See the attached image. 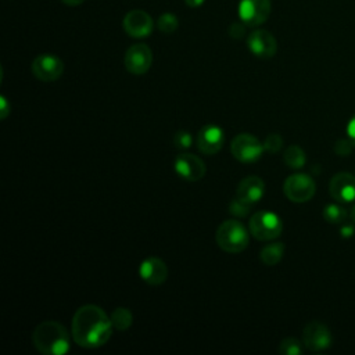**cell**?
I'll return each instance as SVG.
<instances>
[{"mask_svg": "<svg viewBox=\"0 0 355 355\" xmlns=\"http://www.w3.org/2000/svg\"><path fill=\"white\" fill-rule=\"evenodd\" d=\"M72 340L82 348H98L112 334V323L105 311L94 304L78 308L71 323Z\"/></svg>", "mask_w": 355, "mask_h": 355, "instance_id": "cell-1", "label": "cell"}, {"mask_svg": "<svg viewBox=\"0 0 355 355\" xmlns=\"http://www.w3.org/2000/svg\"><path fill=\"white\" fill-rule=\"evenodd\" d=\"M33 347L43 355H64L69 351V334L57 320L40 322L32 333Z\"/></svg>", "mask_w": 355, "mask_h": 355, "instance_id": "cell-2", "label": "cell"}, {"mask_svg": "<svg viewBox=\"0 0 355 355\" xmlns=\"http://www.w3.org/2000/svg\"><path fill=\"white\" fill-rule=\"evenodd\" d=\"M216 244L229 254H239L248 247L250 230L237 219L222 222L215 233Z\"/></svg>", "mask_w": 355, "mask_h": 355, "instance_id": "cell-3", "label": "cell"}, {"mask_svg": "<svg viewBox=\"0 0 355 355\" xmlns=\"http://www.w3.org/2000/svg\"><path fill=\"white\" fill-rule=\"evenodd\" d=\"M248 230L252 237L261 241L275 240L282 234L283 223L279 215L272 211H258L248 222Z\"/></svg>", "mask_w": 355, "mask_h": 355, "instance_id": "cell-4", "label": "cell"}, {"mask_svg": "<svg viewBox=\"0 0 355 355\" xmlns=\"http://www.w3.org/2000/svg\"><path fill=\"white\" fill-rule=\"evenodd\" d=\"M263 151V144L251 133H239L230 143L232 155L244 164L258 161Z\"/></svg>", "mask_w": 355, "mask_h": 355, "instance_id": "cell-5", "label": "cell"}, {"mask_svg": "<svg viewBox=\"0 0 355 355\" xmlns=\"http://www.w3.org/2000/svg\"><path fill=\"white\" fill-rule=\"evenodd\" d=\"M316 191L313 179L306 173L290 175L283 183L284 196L293 202H306Z\"/></svg>", "mask_w": 355, "mask_h": 355, "instance_id": "cell-6", "label": "cell"}, {"mask_svg": "<svg viewBox=\"0 0 355 355\" xmlns=\"http://www.w3.org/2000/svg\"><path fill=\"white\" fill-rule=\"evenodd\" d=\"M270 10V0H240L237 14L247 26H259L269 18Z\"/></svg>", "mask_w": 355, "mask_h": 355, "instance_id": "cell-7", "label": "cell"}, {"mask_svg": "<svg viewBox=\"0 0 355 355\" xmlns=\"http://www.w3.org/2000/svg\"><path fill=\"white\" fill-rule=\"evenodd\" d=\"M33 76L42 82H54L64 72V62L54 54H39L31 64Z\"/></svg>", "mask_w": 355, "mask_h": 355, "instance_id": "cell-8", "label": "cell"}, {"mask_svg": "<svg viewBox=\"0 0 355 355\" xmlns=\"http://www.w3.org/2000/svg\"><path fill=\"white\" fill-rule=\"evenodd\" d=\"M123 64L132 75H144L151 68L153 51L146 43H135L126 50Z\"/></svg>", "mask_w": 355, "mask_h": 355, "instance_id": "cell-9", "label": "cell"}, {"mask_svg": "<svg viewBox=\"0 0 355 355\" xmlns=\"http://www.w3.org/2000/svg\"><path fill=\"white\" fill-rule=\"evenodd\" d=\"M123 31L136 39L147 37L154 29V21L151 15L143 10H130L122 19Z\"/></svg>", "mask_w": 355, "mask_h": 355, "instance_id": "cell-10", "label": "cell"}, {"mask_svg": "<svg viewBox=\"0 0 355 355\" xmlns=\"http://www.w3.org/2000/svg\"><path fill=\"white\" fill-rule=\"evenodd\" d=\"M175 172L187 182L201 180L207 172V166L204 161L194 154H179L173 161Z\"/></svg>", "mask_w": 355, "mask_h": 355, "instance_id": "cell-11", "label": "cell"}, {"mask_svg": "<svg viewBox=\"0 0 355 355\" xmlns=\"http://www.w3.org/2000/svg\"><path fill=\"white\" fill-rule=\"evenodd\" d=\"M331 333L322 322H309L302 330V344L311 351H323L331 345Z\"/></svg>", "mask_w": 355, "mask_h": 355, "instance_id": "cell-12", "label": "cell"}, {"mask_svg": "<svg viewBox=\"0 0 355 355\" xmlns=\"http://www.w3.org/2000/svg\"><path fill=\"white\" fill-rule=\"evenodd\" d=\"M247 47L258 58H270L277 51V42L269 31L255 29L247 36Z\"/></svg>", "mask_w": 355, "mask_h": 355, "instance_id": "cell-13", "label": "cell"}, {"mask_svg": "<svg viewBox=\"0 0 355 355\" xmlns=\"http://www.w3.org/2000/svg\"><path fill=\"white\" fill-rule=\"evenodd\" d=\"M223 129L218 125L208 123L202 126L197 135V148L205 155H214L223 147Z\"/></svg>", "mask_w": 355, "mask_h": 355, "instance_id": "cell-14", "label": "cell"}, {"mask_svg": "<svg viewBox=\"0 0 355 355\" xmlns=\"http://www.w3.org/2000/svg\"><path fill=\"white\" fill-rule=\"evenodd\" d=\"M330 196L338 202H351L355 200V176L348 172L336 173L329 183Z\"/></svg>", "mask_w": 355, "mask_h": 355, "instance_id": "cell-15", "label": "cell"}, {"mask_svg": "<svg viewBox=\"0 0 355 355\" xmlns=\"http://www.w3.org/2000/svg\"><path fill=\"white\" fill-rule=\"evenodd\" d=\"M139 275L150 286H159L168 277L166 263L158 257L146 258L139 266Z\"/></svg>", "mask_w": 355, "mask_h": 355, "instance_id": "cell-16", "label": "cell"}, {"mask_svg": "<svg viewBox=\"0 0 355 355\" xmlns=\"http://www.w3.org/2000/svg\"><path fill=\"white\" fill-rule=\"evenodd\" d=\"M265 194V183L263 180L257 175H250L240 180L236 196L241 197L243 200L255 204L258 202Z\"/></svg>", "mask_w": 355, "mask_h": 355, "instance_id": "cell-17", "label": "cell"}, {"mask_svg": "<svg viewBox=\"0 0 355 355\" xmlns=\"http://www.w3.org/2000/svg\"><path fill=\"white\" fill-rule=\"evenodd\" d=\"M283 255H284V244L280 241H276L262 247L259 252V259L263 265L273 266L282 261Z\"/></svg>", "mask_w": 355, "mask_h": 355, "instance_id": "cell-18", "label": "cell"}, {"mask_svg": "<svg viewBox=\"0 0 355 355\" xmlns=\"http://www.w3.org/2000/svg\"><path fill=\"white\" fill-rule=\"evenodd\" d=\"M283 161L291 169H301L306 162V157L304 150L300 146L291 144L284 150Z\"/></svg>", "mask_w": 355, "mask_h": 355, "instance_id": "cell-19", "label": "cell"}, {"mask_svg": "<svg viewBox=\"0 0 355 355\" xmlns=\"http://www.w3.org/2000/svg\"><path fill=\"white\" fill-rule=\"evenodd\" d=\"M110 319H111L114 329L123 331L130 327V324L133 322V315H132L130 309H128L125 306H118L111 312Z\"/></svg>", "mask_w": 355, "mask_h": 355, "instance_id": "cell-20", "label": "cell"}, {"mask_svg": "<svg viewBox=\"0 0 355 355\" xmlns=\"http://www.w3.org/2000/svg\"><path fill=\"white\" fill-rule=\"evenodd\" d=\"M347 215V211L338 204H329L323 208V218L329 223H343Z\"/></svg>", "mask_w": 355, "mask_h": 355, "instance_id": "cell-21", "label": "cell"}, {"mask_svg": "<svg viewBox=\"0 0 355 355\" xmlns=\"http://www.w3.org/2000/svg\"><path fill=\"white\" fill-rule=\"evenodd\" d=\"M179 26V19L173 12H164L157 19V28L162 33H173Z\"/></svg>", "mask_w": 355, "mask_h": 355, "instance_id": "cell-22", "label": "cell"}, {"mask_svg": "<svg viewBox=\"0 0 355 355\" xmlns=\"http://www.w3.org/2000/svg\"><path fill=\"white\" fill-rule=\"evenodd\" d=\"M252 204L243 200L241 197L236 196L230 202H229V214L236 216V218H244L250 214Z\"/></svg>", "mask_w": 355, "mask_h": 355, "instance_id": "cell-23", "label": "cell"}, {"mask_svg": "<svg viewBox=\"0 0 355 355\" xmlns=\"http://www.w3.org/2000/svg\"><path fill=\"white\" fill-rule=\"evenodd\" d=\"M279 354L282 355H301L302 354V344L300 340L294 337L284 338L279 345Z\"/></svg>", "mask_w": 355, "mask_h": 355, "instance_id": "cell-24", "label": "cell"}, {"mask_svg": "<svg viewBox=\"0 0 355 355\" xmlns=\"http://www.w3.org/2000/svg\"><path fill=\"white\" fill-rule=\"evenodd\" d=\"M263 148L269 154H276L283 147V137L279 133H270L263 140Z\"/></svg>", "mask_w": 355, "mask_h": 355, "instance_id": "cell-25", "label": "cell"}, {"mask_svg": "<svg viewBox=\"0 0 355 355\" xmlns=\"http://www.w3.org/2000/svg\"><path fill=\"white\" fill-rule=\"evenodd\" d=\"M173 144L175 147L178 148H182V150H187L191 147L193 144V137L190 135V132L187 130H178L173 136Z\"/></svg>", "mask_w": 355, "mask_h": 355, "instance_id": "cell-26", "label": "cell"}, {"mask_svg": "<svg viewBox=\"0 0 355 355\" xmlns=\"http://www.w3.org/2000/svg\"><path fill=\"white\" fill-rule=\"evenodd\" d=\"M245 24H243L241 21L240 22H234L230 25L229 28V35L230 37L233 39H241L244 35H245Z\"/></svg>", "mask_w": 355, "mask_h": 355, "instance_id": "cell-27", "label": "cell"}, {"mask_svg": "<svg viewBox=\"0 0 355 355\" xmlns=\"http://www.w3.org/2000/svg\"><path fill=\"white\" fill-rule=\"evenodd\" d=\"M352 147L354 146H352V143L348 139L347 140H338L334 144V151H336V154L344 157V155H348L351 153Z\"/></svg>", "mask_w": 355, "mask_h": 355, "instance_id": "cell-28", "label": "cell"}, {"mask_svg": "<svg viewBox=\"0 0 355 355\" xmlns=\"http://www.w3.org/2000/svg\"><path fill=\"white\" fill-rule=\"evenodd\" d=\"M11 112V105L4 96H0V118L6 119Z\"/></svg>", "mask_w": 355, "mask_h": 355, "instance_id": "cell-29", "label": "cell"}, {"mask_svg": "<svg viewBox=\"0 0 355 355\" xmlns=\"http://www.w3.org/2000/svg\"><path fill=\"white\" fill-rule=\"evenodd\" d=\"M347 136H348V140L352 143V146L355 147V114L352 115V118L348 121V125H347Z\"/></svg>", "mask_w": 355, "mask_h": 355, "instance_id": "cell-30", "label": "cell"}, {"mask_svg": "<svg viewBox=\"0 0 355 355\" xmlns=\"http://www.w3.org/2000/svg\"><path fill=\"white\" fill-rule=\"evenodd\" d=\"M204 1H205V0H184L186 6L190 7V8H198V7H201V6L204 4Z\"/></svg>", "mask_w": 355, "mask_h": 355, "instance_id": "cell-31", "label": "cell"}, {"mask_svg": "<svg viewBox=\"0 0 355 355\" xmlns=\"http://www.w3.org/2000/svg\"><path fill=\"white\" fill-rule=\"evenodd\" d=\"M61 1L69 7H76V6H80L85 0H61Z\"/></svg>", "mask_w": 355, "mask_h": 355, "instance_id": "cell-32", "label": "cell"}, {"mask_svg": "<svg viewBox=\"0 0 355 355\" xmlns=\"http://www.w3.org/2000/svg\"><path fill=\"white\" fill-rule=\"evenodd\" d=\"M352 233H354V229H352L351 226H343V227H341V234H343L344 237L352 236Z\"/></svg>", "mask_w": 355, "mask_h": 355, "instance_id": "cell-33", "label": "cell"}, {"mask_svg": "<svg viewBox=\"0 0 355 355\" xmlns=\"http://www.w3.org/2000/svg\"><path fill=\"white\" fill-rule=\"evenodd\" d=\"M349 218L352 219V222H355V204L352 205V208H351V211H349Z\"/></svg>", "mask_w": 355, "mask_h": 355, "instance_id": "cell-34", "label": "cell"}]
</instances>
